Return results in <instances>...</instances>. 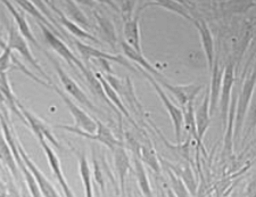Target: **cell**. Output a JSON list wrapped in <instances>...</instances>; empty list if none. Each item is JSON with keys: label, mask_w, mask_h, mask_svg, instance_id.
<instances>
[{"label": "cell", "mask_w": 256, "mask_h": 197, "mask_svg": "<svg viewBox=\"0 0 256 197\" xmlns=\"http://www.w3.org/2000/svg\"><path fill=\"white\" fill-rule=\"evenodd\" d=\"M234 84V63L230 60L226 65L224 70V78H222V86L220 92V100H218V106H220V116L222 120L224 128H226L228 122L229 106L231 102V92H232Z\"/></svg>", "instance_id": "9"}, {"label": "cell", "mask_w": 256, "mask_h": 197, "mask_svg": "<svg viewBox=\"0 0 256 197\" xmlns=\"http://www.w3.org/2000/svg\"><path fill=\"white\" fill-rule=\"evenodd\" d=\"M94 2H97L104 4V5H107V6H110V8H112V10H116V12H118V10H120V8H118V6L116 5V4H115V2H114V0H94Z\"/></svg>", "instance_id": "38"}, {"label": "cell", "mask_w": 256, "mask_h": 197, "mask_svg": "<svg viewBox=\"0 0 256 197\" xmlns=\"http://www.w3.org/2000/svg\"><path fill=\"white\" fill-rule=\"evenodd\" d=\"M168 174L171 184L170 190H172L176 197H190L188 188L186 187V184H184L180 177H178L171 169H168Z\"/></svg>", "instance_id": "33"}, {"label": "cell", "mask_w": 256, "mask_h": 197, "mask_svg": "<svg viewBox=\"0 0 256 197\" xmlns=\"http://www.w3.org/2000/svg\"><path fill=\"white\" fill-rule=\"evenodd\" d=\"M74 2L80 4L82 6H86L92 8V10H96V2L94 0H74Z\"/></svg>", "instance_id": "39"}, {"label": "cell", "mask_w": 256, "mask_h": 197, "mask_svg": "<svg viewBox=\"0 0 256 197\" xmlns=\"http://www.w3.org/2000/svg\"><path fill=\"white\" fill-rule=\"evenodd\" d=\"M18 108L22 113V116L24 118V120L26 122V126H28L33 131V134H36V137L38 138V140H47L48 142H50V145H54L56 148L62 150L60 142L57 140L56 137L54 136L50 126H49L47 123H44L41 118H39L36 116H34L30 110H26V106H23L20 104V102H18Z\"/></svg>", "instance_id": "10"}, {"label": "cell", "mask_w": 256, "mask_h": 197, "mask_svg": "<svg viewBox=\"0 0 256 197\" xmlns=\"http://www.w3.org/2000/svg\"><path fill=\"white\" fill-rule=\"evenodd\" d=\"M222 78H224V70H220L218 60L214 62L213 68L210 70V116L216 112L218 106V100H220Z\"/></svg>", "instance_id": "20"}, {"label": "cell", "mask_w": 256, "mask_h": 197, "mask_svg": "<svg viewBox=\"0 0 256 197\" xmlns=\"http://www.w3.org/2000/svg\"><path fill=\"white\" fill-rule=\"evenodd\" d=\"M13 2L18 4L20 10H22L23 12H26V13L32 15L33 18H34L36 20H38V22L42 23L44 26H46L49 28V30L52 31L54 34H55L56 36H58L60 38V36H62L60 32L57 30V28L54 26L50 22H49L46 16H44L42 13H41V12L39 10V8L36 7L34 4L31 2V0H13Z\"/></svg>", "instance_id": "28"}, {"label": "cell", "mask_w": 256, "mask_h": 197, "mask_svg": "<svg viewBox=\"0 0 256 197\" xmlns=\"http://www.w3.org/2000/svg\"><path fill=\"white\" fill-rule=\"evenodd\" d=\"M192 22L197 28L198 34H200L202 47H203L204 55L206 57V62H208V66L210 72V70L213 68L214 62H216V49H214V39L212 32H210L208 23L203 18H194Z\"/></svg>", "instance_id": "15"}, {"label": "cell", "mask_w": 256, "mask_h": 197, "mask_svg": "<svg viewBox=\"0 0 256 197\" xmlns=\"http://www.w3.org/2000/svg\"><path fill=\"white\" fill-rule=\"evenodd\" d=\"M212 2H213V4H216V0H212Z\"/></svg>", "instance_id": "43"}, {"label": "cell", "mask_w": 256, "mask_h": 197, "mask_svg": "<svg viewBox=\"0 0 256 197\" xmlns=\"http://www.w3.org/2000/svg\"><path fill=\"white\" fill-rule=\"evenodd\" d=\"M12 49L7 47L4 49L0 54V74L8 73V71L13 70V55H12Z\"/></svg>", "instance_id": "36"}, {"label": "cell", "mask_w": 256, "mask_h": 197, "mask_svg": "<svg viewBox=\"0 0 256 197\" xmlns=\"http://www.w3.org/2000/svg\"><path fill=\"white\" fill-rule=\"evenodd\" d=\"M256 87V68L252 71L250 76L244 82L242 88L237 97V108L236 116H234V138H237L244 128V123L246 120V114L248 110L252 97H253L254 90Z\"/></svg>", "instance_id": "3"}, {"label": "cell", "mask_w": 256, "mask_h": 197, "mask_svg": "<svg viewBox=\"0 0 256 197\" xmlns=\"http://www.w3.org/2000/svg\"><path fill=\"white\" fill-rule=\"evenodd\" d=\"M173 169V168H172ZM173 172L178 176V177H180L181 180H182L184 184H186V187L188 188L189 192H192V195H196V190H197V182L195 178H194V174H192V171L190 168L188 166H178L173 169Z\"/></svg>", "instance_id": "32"}, {"label": "cell", "mask_w": 256, "mask_h": 197, "mask_svg": "<svg viewBox=\"0 0 256 197\" xmlns=\"http://www.w3.org/2000/svg\"><path fill=\"white\" fill-rule=\"evenodd\" d=\"M74 153H76L78 158V162H79V174L84 186L86 197H94L92 171L90 169L88 158H86V154L82 153V152L74 150Z\"/></svg>", "instance_id": "25"}, {"label": "cell", "mask_w": 256, "mask_h": 197, "mask_svg": "<svg viewBox=\"0 0 256 197\" xmlns=\"http://www.w3.org/2000/svg\"><path fill=\"white\" fill-rule=\"evenodd\" d=\"M6 48V40L4 39V34H2V32L0 31V49H5Z\"/></svg>", "instance_id": "41"}, {"label": "cell", "mask_w": 256, "mask_h": 197, "mask_svg": "<svg viewBox=\"0 0 256 197\" xmlns=\"http://www.w3.org/2000/svg\"><path fill=\"white\" fill-rule=\"evenodd\" d=\"M195 122L197 128V134L200 142L203 144V139L208 130L210 124V88L208 87L205 92L203 102L198 105L195 110Z\"/></svg>", "instance_id": "19"}, {"label": "cell", "mask_w": 256, "mask_h": 197, "mask_svg": "<svg viewBox=\"0 0 256 197\" xmlns=\"http://www.w3.org/2000/svg\"><path fill=\"white\" fill-rule=\"evenodd\" d=\"M0 162L13 174L14 178H18V166L16 164L14 154L12 152V148L7 142L5 134H4L2 126H0Z\"/></svg>", "instance_id": "24"}, {"label": "cell", "mask_w": 256, "mask_h": 197, "mask_svg": "<svg viewBox=\"0 0 256 197\" xmlns=\"http://www.w3.org/2000/svg\"><path fill=\"white\" fill-rule=\"evenodd\" d=\"M113 152L114 155V164H115V169H116L118 172V182H120V190H121L122 196H126V177L128 174L131 169L130 166V158L126 153V145L118 146Z\"/></svg>", "instance_id": "18"}, {"label": "cell", "mask_w": 256, "mask_h": 197, "mask_svg": "<svg viewBox=\"0 0 256 197\" xmlns=\"http://www.w3.org/2000/svg\"><path fill=\"white\" fill-rule=\"evenodd\" d=\"M150 6L162 7V8H164V10L172 12V13L181 16V18L190 20V22H192L194 20L192 16L190 15V13H189L188 7L184 6L182 4L178 2H176V0H150V2L144 4V5L140 8V10H144V8H146V7H150Z\"/></svg>", "instance_id": "27"}, {"label": "cell", "mask_w": 256, "mask_h": 197, "mask_svg": "<svg viewBox=\"0 0 256 197\" xmlns=\"http://www.w3.org/2000/svg\"><path fill=\"white\" fill-rule=\"evenodd\" d=\"M94 16L96 18L99 28H100V34L102 36L107 42L110 44V47L113 49L116 48V44H118V36H116V30H115L114 24L112 23L107 16H105L104 14L99 13L98 10H94Z\"/></svg>", "instance_id": "26"}, {"label": "cell", "mask_w": 256, "mask_h": 197, "mask_svg": "<svg viewBox=\"0 0 256 197\" xmlns=\"http://www.w3.org/2000/svg\"><path fill=\"white\" fill-rule=\"evenodd\" d=\"M44 2L48 6V8H50V10L54 12V13H56L57 20H58V22L66 28V30L70 32V34H73L74 36H76V38L90 40V41H92V42H94V44H100V40H99L98 38H96V36H94V34H89L88 31L84 30V28H80L76 23H74L73 20H70L68 16H66L63 13V12L60 10V8H57L55 6V4L50 2H49V0H44Z\"/></svg>", "instance_id": "16"}, {"label": "cell", "mask_w": 256, "mask_h": 197, "mask_svg": "<svg viewBox=\"0 0 256 197\" xmlns=\"http://www.w3.org/2000/svg\"><path fill=\"white\" fill-rule=\"evenodd\" d=\"M28 41L24 38V36L20 34L18 28H16L15 23L12 22L10 23V26H8V39L6 41V46L12 49V52L16 50L20 52V55L26 60L28 64L32 65V68L36 70V72L39 73L41 76H44L47 82L52 84V79L48 76L47 73L44 72L42 68L40 66L39 62L34 58V56L32 55L30 50V47H28Z\"/></svg>", "instance_id": "2"}, {"label": "cell", "mask_w": 256, "mask_h": 197, "mask_svg": "<svg viewBox=\"0 0 256 197\" xmlns=\"http://www.w3.org/2000/svg\"><path fill=\"white\" fill-rule=\"evenodd\" d=\"M158 84L164 87L168 92L173 94L176 100L178 102L181 108H184L186 105L192 104L195 102L198 94L200 92V90L204 88V86L198 84H168L166 80H160L158 81Z\"/></svg>", "instance_id": "13"}, {"label": "cell", "mask_w": 256, "mask_h": 197, "mask_svg": "<svg viewBox=\"0 0 256 197\" xmlns=\"http://www.w3.org/2000/svg\"><path fill=\"white\" fill-rule=\"evenodd\" d=\"M4 5L6 6V8L8 10H10V15L13 16L14 18V23L16 28H18L20 34H22L24 38H26L28 42H31L32 44H34L36 48L41 49L40 44H38V41H36V36H33V32L31 30L30 26H28L26 18V12H23L20 8H16L13 4H12L10 0H0Z\"/></svg>", "instance_id": "17"}, {"label": "cell", "mask_w": 256, "mask_h": 197, "mask_svg": "<svg viewBox=\"0 0 256 197\" xmlns=\"http://www.w3.org/2000/svg\"><path fill=\"white\" fill-rule=\"evenodd\" d=\"M121 47H122L123 54H124L130 60L134 62V63H137L138 65H140V66H142V70L146 71L147 73H150V74L152 76H154L158 81L164 80V76L160 74L158 70L152 66V65L150 63V60L144 58L142 52H137L136 49L130 47L128 44H126L124 41H122V42H121Z\"/></svg>", "instance_id": "21"}, {"label": "cell", "mask_w": 256, "mask_h": 197, "mask_svg": "<svg viewBox=\"0 0 256 197\" xmlns=\"http://www.w3.org/2000/svg\"><path fill=\"white\" fill-rule=\"evenodd\" d=\"M50 89H52L54 92L62 98V102H64L66 108L70 110V113H71V116L74 118L76 124L73 126H76V128L81 129L82 131H86V132L89 134L96 132L97 124L94 118H90L84 110L80 108L79 106L73 102V100H71V98L66 95V92H64V90H62L58 86L52 84Z\"/></svg>", "instance_id": "8"}, {"label": "cell", "mask_w": 256, "mask_h": 197, "mask_svg": "<svg viewBox=\"0 0 256 197\" xmlns=\"http://www.w3.org/2000/svg\"><path fill=\"white\" fill-rule=\"evenodd\" d=\"M39 142H40L41 147H42L44 153L46 154L49 166H50V170L52 172V176L57 180V182L60 184L62 190H63V192H64V196L65 197H76L73 194L71 187L68 186V182H66V178L63 174V170H62V166H60L58 156H57L56 153L54 152V150L52 148L47 140L42 139V140H39Z\"/></svg>", "instance_id": "14"}, {"label": "cell", "mask_w": 256, "mask_h": 197, "mask_svg": "<svg viewBox=\"0 0 256 197\" xmlns=\"http://www.w3.org/2000/svg\"><path fill=\"white\" fill-rule=\"evenodd\" d=\"M166 195H168V197H176L174 194H173V192H172V190H170V188H168V190H166Z\"/></svg>", "instance_id": "42"}, {"label": "cell", "mask_w": 256, "mask_h": 197, "mask_svg": "<svg viewBox=\"0 0 256 197\" xmlns=\"http://www.w3.org/2000/svg\"><path fill=\"white\" fill-rule=\"evenodd\" d=\"M134 176L136 179H137L138 184H139V190L142 192V194L144 197H154V194H152V187H150V182L148 180L147 177V172L146 169H144V164L142 163V160L139 158L137 155H134Z\"/></svg>", "instance_id": "29"}, {"label": "cell", "mask_w": 256, "mask_h": 197, "mask_svg": "<svg viewBox=\"0 0 256 197\" xmlns=\"http://www.w3.org/2000/svg\"><path fill=\"white\" fill-rule=\"evenodd\" d=\"M142 74L144 76V78L148 80V82L152 84V87L155 89L156 94H158L160 102H163L164 108H166L168 116H170L173 128H174V134H176V142L178 145L181 144V134H182V128H184V113L182 110H180L178 106H176L173 104V102H171L170 98L166 96V94L164 92L163 87L160 86L158 80L155 79L154 76H152L150 73H147L146 71L142 70Z\"/></svg>", "instance_id": "6"}, {"label": "cell", "mask_w": 256, "mask_h": 197, "mask_svg": "<svg viewBox=\"0 0 256 197\" xmlns=\"http://www.w3.org/2000/svg\"><path fill=\"white\" fill-rule=\"evenodd\" d=\"M44 54H46V56L48 57V60L52 62V66H54V68H55V71L57 73V76H58V78H60V84H63L66 94H68V95L73 97L76 102H79L82 106H86V108L92 110L94 113H99V110H97L96 106L92 104V102L89 100L88 96L86 95L84 90L79 87V84H78L76 82L74 81L72 78L64 71V68H62L60 62L57 60L55 57L49 54V52H44Z\"/></svg>", "instance_id": "5"}, {"label": "cell", "mask_w": 256, "mask_h": 197, "mask_svg": "<svg viewBox=\"0 0 256 197\" xmlns=\"http://www.w3.org/2000/svg\"><path fill=\"white\" fill-rule=\"evenodd\" d=\"M94 74H96L98 81L100 82L102 90H104L105 96L107 97V100L110 102V104H112L114 108H116L118 112L122 114V116H124L128 118V120H129L132 123V124H134V126H137V124H136V122L132 120V118L130 116V113H129V110H128L126 106L124 105V102L121 100V98H120V96L118 95V92H115V90L112 88V86H110L108 82L106 81V79H105L104 76H102V73L96 72V73H94Z\"/></svg>", "instance_id": "22"}, {"label": "cell", "mask_w": 256, "mask_h": 197, "mask_svg": "<svg viewBox=\"0 0 256 197\" xmlns=\"http://www.w3.org/2000/svg\"><path fill=\"white\" fill-rule=\"evenodd\" d=\"M94 121H96V124H97V130H96V132H94V134L86 132V131H82L81 129L76 128V126H68V124H55L54 126V128L65 130V131H68V132L76 134V136H80V137H84L86 139H90V140L100 142L110 150H114L118 146L123 145V142L121 140H118V139L115 137V134H113V131L110 130V128H108V126L104 124L102 121L97 120V118H94Z\"/></svg>", "instance_id": "1"}, {"label": "cell", "mask_w": 256, "mask_h": 197, "mask_svg": "<svg viewBox=\"0 0 256 197\" xmlns=\"http://www.w3.org/2000/svg\"><path fill=\"white\" fill-rule=\"evenodd\" d=\"M126 197H138L137 195H136V192L134 190V188H132V186H128V192H126Z\"/></svg>", "instance_id": "40"}, {"label": "cell", "mask_w": 256, "mask_h": 197, "mask_svg": "<svg viewBox=\"0 0 256 197\" xmlns=\"http://www.w3.org/2000/svg\"><path fill=\"white\" fill-rule=\"evenodd\" d=\"M102 76L105 78L106 81L112 86V88L118 92V95L121 98L122 102H124L129 108L134 110L136 116H142L144 114V108L142 102L138 100V97L136 95L134 87L132 84L129 76H126L124 80L120 79L115 76L113 73H104Z\"/></svg>", "instance_id": "4"}, {"label": "cell", "mask_w": 256, "mask_h": 197, "mask_svg": "<svg viewBox=\"0 0 256 197\" xmlns=\"http://www.w3.org/2000/svg\"><path fill=\"white\" fill-rule=\"evenodd\" d=\"M74 44H76V47L78 52H80V55L84 60V64H88L90 60H105L108 62H114V63H118L123 65L124 68H128L131 71H136V68L132 66V65L128 62L126 58H124L122 55H113L108 54V52H102L99 49L89 46V44L81 42L80 40H74Z\"/></svg>", "instance_id": "12"}, {"label": "cell", "mask_w": 256, "mask_h": 197, "mask_svg": "<svg viewBox=\"0 0 256 197\" xmlns=\"http://www.w3.org/2000/svg\"><path fill=\"white\" fill-rule=\"evenodd\" d=\"M38 24L41 28V31H42L44 39H46L47 44L52 47V50L57 52V54H58L62 58L65 60L66 63H68L72 68L80 70V71L82 72V74L84 76L89 68L86 66V64L82 63V62L73 54L71 49L68 47V44H66L58 36H56L52 31L49 30L46 26H44L42 23L38 22Z\"/></svg>", "instance_id": "7"}, {"label": "cell", "mask_w": 256, "mask_h": 197, "mask_svg": "<svg viewBox=\"0 0 256 197\" xmlns=\"http://www.w3.org/2000/svg\"><path fill=\"white\" fill-rule=\"evenodd\" d=\"M18 148L20 158L23 160V162L26 163L28 169L31 171L32 176L34 177L36 182L38 184L39 190L41 192V195H42V197H60V195L55 190V187H54L52 182L46 178V176L42 174V171L36 166V164L32 161L30 156H28V154L26 153V150L23 148L22 144H20L18 139Z\"/></svg>", "instance_id": "11"}, {"label": "cell", "mask_w": 256, "mask_h": 197, "mask_svg": "<svg viewBox=\"0 0 256 197\" xmlns=\"http://www.w3.org/2000/svg\"><path fill=\"white\" fill-rule=\"evenodd\" d=\"M139 158L142 160L144 164H147L155 174H160V164L158 155L155 153L154 147L152 146V142L150 140L140 145Z\"/></svg>", "instance_id": "31"}, {"label": "cell", "mask_w": 256, "mask_h": 197, "mask_svg": "<svg viewBox=\"0 0 256 197\" xmlns=\"http://www.w3.org/2000/svg\"><path fill=\"white\" fill-rule=\"evenodd\" d=\"M123 38L124 42L137 52H142V42H140V28H139V14L132 16L130 20L124 22L123 26Z\"/></svg>", "instance_id": "23"}, {"label": "cell", "mask_w": 256, "mask_h": 197, "mask_svg": "<svg viewBox=\"0 0 256 197\" xmlns=\"http://www.w3.org/2000/svg\"><path fill=\"white\" fill-rule=\"evenodd\" d=\"M66 16L73 20L74 23H76L80 28H84V30H88L92 26H90V22L86 16L84 15V12H82L79 6H76V4L74 2V0H63Z\"/></svg>", "instance_id": "30"}, {"label": "cell", "mask_w": 256, "mask_h": 197, "mask_svg": "<svg viewBox=\"0 0 256 197\" xmlns=\"http://www.w3.org/2000/svg\"><path fill=\"white\" fill-rule=\"evenodd\" d=\"M31 2L34 4V5L39 8V10L41 12V13H42L44 16H46L47 18V20H49V22H50L54 26H55L57 30H58L62 34H64V30L63 28H62L60 26V24H58V22H57V18H55V16L52 15V13L50 10H49V8H48V6L46 5V4H44V0H31Z\"/></svg>", "instance_id": "35"}, {"label": "cell", "mask_w": 256, "mask_h": 197, "mask_svg": "<svg viewBox=\"0 0 256 197\" xmlns=\"http://www.w3.org/2000/svg\"><path fill=\"white\" fill-rule=\"evenodd\" d=\"M245 197H256V174L250 179L245 190Z\"/></svg>", "instance_id": "37"}, {"label": "cell", "mask_w": 256, "mask_h": 197, "mask_svg": "<svg viewBox=\"0 0 256 197\" xmlns=\"http://www.w3.org/2000/svg\"><path fill=\"white\" fill-rule=\"evenodd\" d=\"M23 197H28V196H26V194H24V195H23ZM30 197H31V196H30Z\"/></svg>", "instance_id": "44"}, {"label": "cell", "mask_w": 256, "mask_h": 197, "mask_svg": "<svg viewBox=\"0 0 256 197\" xmlns=\"http://www.w3.org/2000/svg\"><path fill=\"white\" fill-rule=\"evenodd\" d=\"M248 116H247V120H245V123H244V130H245V136H244V139H246L252 134V131L254 130L256 126V87L254 90L253 97H252L250 104L248 110H247Z\"/></svg>", "instance_id": "34"}]
</instances>
